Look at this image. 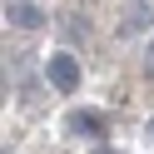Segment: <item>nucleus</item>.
<instances>
[{"label":"nucleus","mask_w":154,"mask_h":154,"mask_svg":"<svg viewBox=\"0 0 154 154\" xmlns=\"http://www.w3.org/2000/svg\"><path fill=\"white\" fill-rule=\"evenodd\" d=\"M50 85H55V90H65V94H70L75 85H80V65H75L70 55H50Z\"/></svg>","instance_id":"nucleus-1"},{"label":"nucleus","mask_w":154,"mask_h":154,"mask_svg":"<svg viewBox=\"0 0 154 154\" xmlns=\"http://www.w3.org/2000/svg\"><path fill=\"white\" fill-rule=\"evenodd\" d=\"M10 25H20V30H35V25H40V5H35V0H10Z\"/></svg>","instance_id":"nucleus-2"},{"label":"nucleus","mask_w":154,"mask_h":154,"mask_svg":"<svg viewBox=\"0 0 154 154\" xmlns=\"http://www.w3.org/2000/svg\"><path fill=\"white\" fill-rule=\"evenodd\" d=\"M144 25H149V0H134L129 10H124V25H119V30L124 35H139Z\"/></svg>","instance_id":"nucleus-3"},{"label":"nucleus","mask_w":154,"mask_h":154,"mask_svg":"<svg viewBox=\"0 0 154 154\" xmlns=\"http://www.w3.org/2000/svg\"><path fill=\"white\" fill-rule=\"evenodd\" d=\"M70 129H100V119H94V114H75Z\"/></svg>","instance_id":"nucleus-4"},{"label":"nucleus","mask_w":154,"mask_h":154,"mask_svg":"<svg viewBox=\"0 0 154 154\" xmlns=\"http://www.w3.org/2000/svg\"><path fill=\"white\" fill-rule=\"evenodd\" d=\"M144 75L154 80V40H149V50H144Z\"/></svg>","instance_id":"nucleus-5"},{"label":"nucleus","mask_w":154,"mask_h":154,"mask_svg":"<svg viewBox=\"0 0 154 154\" xmlns=\"http://www.w3.org/2000/svg\"><path fill=\"white\" fill-rule=\"evenodd\" d=\"M149 139H154V119H149Z\"/></svg>","instance_id":"nucleus-6"}]
</instances>
